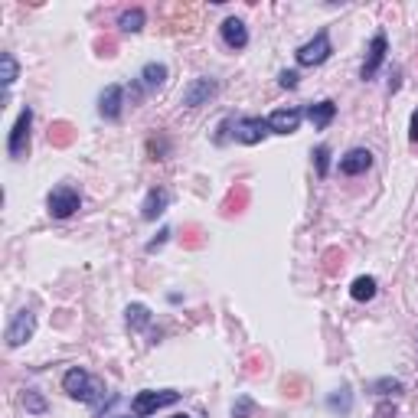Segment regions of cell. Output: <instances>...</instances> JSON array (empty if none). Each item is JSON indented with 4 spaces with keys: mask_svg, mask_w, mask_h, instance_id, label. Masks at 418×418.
Returning a JSON list of instances; mask_svg holds the SVG:
<instances>
[{
    "mask_svg": "<svg viewBox=\"0 0 418 418\" xmlns=\"http://www.w3.org/2000/svg\"><path fill=\"white\" fill-rule=\"evenodd\" d=\"M222 43H226L229 49H245L248 46V29L238 17H229L226 23H222Z\"/></svg>",
    "mask_w": 418,
    "mask_h": 418,
    "instance_id": "13",
    "label": "cell"
},
{
    "mask_svg": "<svg viewBox=\"0 0 418 418\" xmlns=\"http://www.w3.org/2000/svg\"><path fill=\"white\" fill-rule=\"evenodd\" d=\"M167 203H170V193H167V190H151V193H147V200H144V206H141V216L154 222L157 216H163Z\"/></svg>",
    "mask_w": 418,
    "mask_h": 418,
    "instance_id": "15",
    "label": "cell"
},
{
    "mask_svg": "<svg viewBox=\"0 0 418 418\" xmlns=\"http://www.w3.org/2000/svg\"><path fill=\"white\" fill-rule=\"evenodd\" d=\"M46 206H49V216L53 219H69L82 206V200H79V193L72 190V187H56V190L49 193Z\"/></svg>",
    "mask_w": 418,
    "mask_h": 418,
    "instance_id": "6",
    "label": "cell"
},
{
    "mask_svg": "<svg viewBox=\"0 0 418 418\" xmlns=\"http://www.w3.org/2000/svg\"><path fill=\"white\" fill-rule=\"evenodd\" d=\"M301 118H304L301 108H278V112L268 114V128H271L275 134H295L297 124H301Z\"/></svg>",
    "mask_w": 418,
    "mask_h": 418,
    "instance_id": "9",
    "label": "cell"
},
{
    "mask_svg": "<svg viewBox=\"0 0 418 418\" xmlns=\"http://www.w3.org/2000/svg\"><path fill=\"white\" fill-rule=\"evenodd\" d=\"M252 399H238L236 402V409H232V418H252Z\"/></svg>",
    "mask_w": 418,
    "mask_h": 418,
    "instance_id": "25",
    "label": "cell"
},
{
    "mask_svg": "<svg viewBox=\"0 0 418 418\" xmlns=\"http://www.w3.org/2000/svg\"><path fill=\"white\" fill-rule=\"evenodd\" d=\"M173 418H190V415H173Z\"/></svg>",
    "mask_w": 418,
    "mask_h": 418,
    "instance_id": "29",
    "label": "cell"
},
{
    "mask_svg": "<svg viewBox=\"0 0 418 418\" xmlns=\"http://www.w3.org/2000/svg\"><path fill=\"white\" fill-rule=\"evenodd\" d=\"M167 236H170V229H161V236L154 238V242H147V252H157V248L167 242Z\"/></svg>",
    "mask_w": 418,
    "mask_h": 418,
    "instance_id": "27",
    "label": "cell"
},
{
    "mask_svg": "<svg viewBox=\"0 0 418 418\" xmlns=\"http://www.w3.org/2000/svg\"><path fill=\"white\" fill-rule=\"evenodd\" d=\"M386 53H389V39H386V33H376V36H372V43H370V49H366V62H363V69H360L363 82H370V79L379 72Z\"/></svg>",
    "mask_w": 418,
    "mask_h": 418,
    "instance_id": "7",
    "label": "cell"
},
{
    "mask_svg": "<svg viewBox=\"0 0 418 418\" xmlns=\"http://www.w3.org/2000/svg\"><path fill=\"white\" fill-rule=\"evenodd\" d=\"M114 418H131V415H114Z\"/></svg>",
    "mask_w": 418,
    "mask_h": 418,
    "instance_id": "30",
    "label": "cell"
},
{
    "mask_svg": "<svg viewBox=\"0 0 418 418\" xmlns=\"http://www.w3.org/2000/svg\"><path fill=\"white\" fill-rule=\"evenodd\" d=\"M163 79H167V66L163 62H147L141 69V86L144 88H161Z\"/></svg>",
    "mask_w": 418,
    "mask_h": 418,
    "instance_id": "16",
    "label": "cell"
},
{
    "mask_svg": "<svg viewBox=\"0 0 418 418\" xmlns=\"http://www.w3.org/2000/svg\"><path fill=\"white\" fill-rule=\"evenodd\" d=\"M17 59L10 56V53H0V82H4V88H10L13 82H17Z\"/></svg>",
    "mask_w": 418,
    "mask_h": 418,
    "instance_id": "19",
    "label": "cell"
},
{
    "mask_svg": "<svg viewBox=\"0 0 418 418\" xmlns=\"http://www.w3.org/2000/svg\"><path fill=\"white\" fill-rule=\"evenodd\" d=\"M216 82L213 79H193L190 86H187V92H183V104L187 108H196V104H203V102H209V98L216 95Z\"/></svg>",
    "mask_w": 418,
    "mask_h": 418,
    "instance_id": "10",
    "label": "cell"
},
{
    "mask_svg": "<svg viewBox=\"0 0 418 418\" xmlns=\"http://www.w3.org/2000/svg\"><path fill=\"white\" fill-rule=\"evenodd\" d=\"M372 392H379V396H399L402 382L399 379H376L372 382Z\"/></svg>",
    "mask_w": 418,
    "mask_h": 418,
    "instance_id": "24",
    "label": "cell"
},
{
    "mask_svg": "<svg viewBox=\"0 0 418 418\" xmlns=\"http://www.w3.org/2000/svg\"><path fill=\"white\" fill-rule=\"evenodd\" d=\"M278 82H281V88H297V72H291V69H288V72H281V76H278Z\"/></svg>",
    "mask_w": 418,
    "mask_h": 418,
    "instance_id": "26",
    "label": "cell"
},
{
    "mask_svg": "<svg viewBox=\"0 0 418 418\" xmlns=\"http://www.w3.org/2000/svg\"><path fill=\"white\" fill-rule=\"evenodd\" d=\"M327 409L330 412H337V415H350V409H353V396H350V389L343 386V389H337L327 399Z\"/></svg>",
    "mask_w": 418,
    "mask_h": 418,
    "instance_id": "18",
    "label": "cell"
},
{
    "mask_svg": "<svg viewBox=\"0 0 418 418\" xmlns=\"http://www.w3.org/2000/svg\"><path fill=\"white\" fill-rule=\"evenodd\" d=\"M118 27H121L124 33H137V29H144V10L141 7L124 10L121 20H118Z\"/></svg>",
    "mask_w": 418,
    "mask_h": 418,
    "instance_id": "20",
    "label": "cell"
},
{
    "mask_svg": "<svg viewBox=\"0 0 418 418\" xmlns=\"http://www.w3.org/2000/svg\"><path fill=\"white\" fill-rule=\"evenodd\" d=\"M314 163H317V173L327 177V170H330V147H327V144H321V147L314 151Z\"/></svg>",
    "mask_w": 418,
    "mask_h": 418,
    "instance_id": "23",
    "label": "cell"
},
{
    "mask_svg": "<svg viewBox=\"0 0 418 418\" xmlns=\"http://www.w3.org/2000/svg\"><path fill=\"white\" fill-rule=\"evenodd\" d=\"M330 53H333L330 33H327V29H317V33H314V39H307V43L297 49L295 56H297V62H301V66H321V62H327V59H330Z\"/></svg>",
    "mask_w": 418,
    "mask_h": 418,
    "instance_id": "4",
    "label": "cell"
},
{
    "mask_svg": "<svg viewBox=\"0 0 418 418\" xmlns=\"http://www.w3.org/2000/svg\"><path fill=\"white\" fill-rule=\"evenodd\" d=\"M372 167V154L366 147H353L350 154H343L340 157V173L346 177H356V173H366Z\"/></svg>",
    "mask_w": 418,
    "mask_h": 418,
    "instance_id": "11",
    "label": "cell"
},
{
    "mask_svg": "<svg viewBox=\"0 0 418 418\" xmlns=\"http://www.w3.org/2000/svg\"><path fill=\"white\" fill-rule=\"evenodd\" d=\"M304 114H307V121L317 128V131H323L327 124L333 121V114H337V104L333 102H317V104H307L304 108Z\"/></svg>",
    "mask_w": 418,
    "mask_h": 418,
    "instance_id": "14",
    "label": "cell"
},
{
    "mask_svg": "<svg viewBox=\"0 0 418 418\" xmlns=\"http://www.w3.org/2000/svg\"><path fill=\"white\" fill-rule=\"evenodd\" d=\"M124 314H128V327H134V330H144V327L151 323V311L144 304H131Z\"/></svg>",
    "mask_w": 418,
    "mask_h": 418,
    "instance_id": "21",
    "label": "cell"
},
{
    "mask_svg": "<svg viewBox=\"0 0 418 418\" xmlns=\"http://www.w3.org/2000/svg\"><path fill=\"white\" fill-rule=\"evenodd\" d=\"M62 389H66L72 399H79V402H95L98 396H102V386H98V382L92 379L86 370H79V366L62 376Z\"/></svg>",
    "mask_w": 418,
    "mask_h": 418,
    "instance_id": "2",
    "label": "cell"
},
{
    "mask_svg": "<svg viewBox=\"0 0 418 418\" xmlns=\"http://www.w3.org/2000/svg\"><path fill=\"white\" fill-rule=\"evenodd\" d=\"M268 131H271L268 118H238L236 121V141L242 144H258Z\"/></svg>",
    "mask_w": 418,
    "mask_h": 418,
    "instance_id": "8",
    "label": "cell"
},
{
    "mask_svg": "<svg viewBox=\"0 0 418 418\" xmlns=\"http://www.w3.org/2000/svg\"><path fill=\"white\" fill-rule=\"evenodd\" d=\"M376 278L372 275H360L356 281H353V288H350V295H353V301H372L376 297Z\"/></svg>",
    "mask_w": 418,
    "mask_h": 418,
    "instance_id": "17",
    "label": "cell"
},
{
    "mask_svg": "<svg viewBox=\"0 0 418 418\" xmlns=\"http://www.w3.org/2000/svg\"><path fill=\"white\" fill-rule=\"evenodd\" d=\"M29 128H33V108H23L17 114V124L10 128V141H7V151L13 161H23L29 151Z\"/></svg>",
    "mask_w": 418,
    "mask_h": 418,
    "instance_id": "3",
    "label": "cell"
},
{
    "mask_svg": "<svg viewBox=\"0 0 418 418\" xmlns=\"http://www.w3.org/2000/svg\"><path fill=\"white\" fill-rule=\"evenodd\" d=\"M33 330H36V314L33 311H17V317L7 323L4 340H7L10 350H17V346H23V343L33 337Z\"/></svg>",
    "mask_w": 418,
    "mask_h": 418,
    "instance_id": "5",
    "label": "cell"
},
{
    "mask_svg": "<svg viewBox=\"0 0 418 418\" xmlns=\"http://www.w3.org/2000/svg\"><path fill=\"white\" fill-rule=\"evenodd\" d=\"M23 405H27V412H33V415H43V412L49 409L46 399H43L36 389H27V396H23Z\"/></svg>",
    "mask_w": 418,
    "mask_h": 418,
    "instance_id": "22",
    "label": "cell"
},
{
    "mask_svg": "<svg viewBox=\"0 0 418 418\" xmlns=\"http://www.w3.org/2000/svg\"><path fill=\"white\" fill-rule=\"evenodd\" d=\"M409 137L418 144V108H415V114H412V128H409Z\"/></svg>",
    "mask_w": 418,
    "mask_h": 418,
    "instance_id": "28",
    "label": "cell"
},
{
    "mask_svg": "<svg viewBox=\"0 0 418 418\" xmlns=\"http://www.w3.org/2000/svg\"><path fill=\"white\" fill-rule=\"evenodd\" d=\"M180 402V392L177 389H144V392H137L131 399V412L137 418H147V415H154L157 409H167V405H177Z\"/></svg>",
    "mask_w": 418,
    "mask_h": 418,
    "instance_id": "1",
    "label": "cell"
},
{
    "mask_svg": "<svg viewBox=\"0 0 418 418\" xmlns=\"http://www.w3.org/2000/svg\"><path fill=\"white\" fill-rule=\"evenodd\" d=\"M121 98H124L121 86H108V88H104L102 98H98V112H102V118L118 121V118H121Z\"/></svg>",
    "mask_w": 418,
    "mask_h": 418,
    "instance_id": "12",
    "label": "cell"
}]
</instances>
